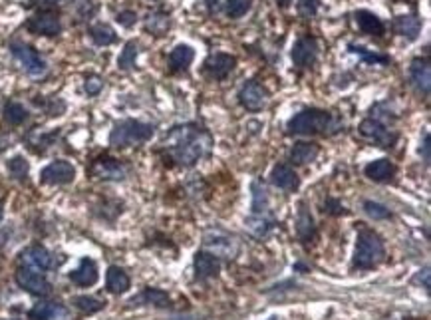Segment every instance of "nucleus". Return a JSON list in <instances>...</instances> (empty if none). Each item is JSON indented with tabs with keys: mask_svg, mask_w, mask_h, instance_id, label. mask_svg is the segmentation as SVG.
<instances>
[{
	"mask_svg": "<svg viewBox=\"0 0 431 320\" xmlns=\"http://www.w3.org/2000/svg\"><path fill=\"white\" fill-rule=\"evenodd\" d=\"M161 146L167 151L169 160L177 161L181 167H193L197 161L211 153L213 137L205 128L197 124H181L171 128Z\"/></svg>",
	"mask_w": 431,
	"mask_h": 320,
	"instance_id": "nucleus-1",
	"label": "nucleus"
},
{
	"mask_svg": "<svg viewBox=\"0 0 431 320\" xmlns=\"http://www.w3.org/2000/svg\"><path fill=\"white\" fill-rule=\"evenodd\" d=\"M421 280H423V289H425V291H430V269H428V267H425L423 271H419V273H417L416 283H421Z\"/></svg>",
	"mask_w": 431,
	"mask_h": 320,
	"instance_id": "nucleus-46",
	"label": "nucleus"
},
{
	"mask_svg": "<svg viewBox=\"0 0 431 320\" xmlns=\"http://www.w3.org/2000/svg\"><path fill=\"white\" fill-rule=\"evenodd\" d=\"M6 167H8V174L12 175L15 179H18V181H26V177H28L30 171V165L28 161H26V158L15 155L12 160H8Z\"/></svg>",
	"mask_w": 431,
	"mask_h": 320,
	"instance_id": "nucleus-38",
	"label": "nucleus"
},
{
	"mask_svg": "<svg viewBox=\"0 0 431 320\" xmlns=\"http://www.w3.org/2000/svg\"><path fill=\"white\" fill-rule=\"evenodd\" d=\"M421 26H423V22H421V18H419L416 12L398 16V18L394 20V30H396L400 36H403L405 40H410V42H414V40L419 38Z\"/></svg>",
	"mask_w": 431,
	"mask_h": 320,
	"instance_id": "nucleus-22",
	"label": "nucleus"
},
{
	"mask_svg": "<svg viewBox=\"0 0 431 320\" xmlns=\"http://www.w3.org/2000/svg\"><path fill=\"white\" fill-rule=\"evenodd\" d=\"M195 273H197V278L205 280V278H213L219 275L221 271V259L209 251H199L195 255Z\"/></svg>",
	"mask_w": 431,
	"mask_h": 320,
	"instance_id": "nucleus-17",
	"label": "nucleus"
},
{
	"mask_svg": "<svg viewBox=\"0 0 431 320\" xmlns=\"http://www.w3.org/2000/svg\"><path fill=\"white\" fill-rule=\"evenodd\" d=\"M238 103L249 110V112H261L268 103V92L263 84H258L256 80L245 82L237 94Z\"/></svg>",
	"mask_w": 431,
	"mask_h": 320,
	"instance_id": "nucleus-8",
	"label": "nucleus"
},
{
	"mask_svg": "<svg viewBox=\"0 0 431 320\" xmlns=\"http://www.w3.org/2000/svg\"><path fill=\"white\" fill-rule=\"evenodd\" d=\"M20 261L24 267L36 269V271H48V269L58 267V261L54 259V255L42 245H32V247L24 249L20 253Z\"/></svg>",
	"mask_w": 431,
	"mask_h": 320,
	"instance_id": "nucleus-13",
	"label": "nucleus"
},
{
	"mask_svg": "<svg viewBox=\"0 0 431 320\" xmlns=\"http://www.w3.org/2000/svg\"><path fill=\"white\" fill-rule=\"evenodd\" d=\"M74 8L76 12L80 18H84V20H88L94 16L96 12V4L91 2V0H74Z\"/></svg>",
	"mask_w": 431,
	"mask_h": 320,
	"instance_id": "nucleus-41",
	"label": "nucleus"
},
{
	"mask_svg": "<svg viewBox=\"0 0 431 320\" xmlns=\"http://www.w3.org/2000/svg\"><path fill=\"white\" fill-rule=\"evenodd\" d=\"M143 28L153 36H165L169 28H171V16L161 10H155V12H149L146 22H143Z\"/></svg>",
	"mask_w": 431,
	"mask_h": 320,
	"instance_id": "nucleus-28",
	"label": "nucleus"
},
{
	"mask_svg": "<svg viewBox=\"0 0 431 320\" xmlns=\"http://www.w3.org/2000/svg\"><path fill=\"white\" fill-rule=\"evenodd\" d=\"M76 177V167L66 160L52 161L40 171V181L44 185H66L72 183Z\"/></svg>",
	"mask_w": 431,
	"mask_h": 320,
	"instance_id": "nucleus-11",
	"label": "nucleus"
},
{
	"mask_svg": "<svg viewBox=\"0 0 431 320\" xmlns=\"http://www.w3.org/2000/svg\"><path fill=\"white\" fill-rule=\"evenodd\" d=\"M254 0H227L225 2V12L231 20H238L253 8Z\"/></svg>",
	"mask_w": 431,
	"mask_h": 320,
	"instance_id": "nucleus-37",
	"label": "nucleus"
},
{
	"mask_svg": "<svg viewBox=\"0 0 431 320\" xmlns=\"http://www.w3.org/2000/svg\"><path fill=\"white\" fill-rule=\"evenodd\" d=\"M360 133L370 140L372 144L380 147H392L396 142H398V133L392 131L387 128L386 124L373 119V117H366L362 124H360Z\"/></svg>",
	"mask_w": 431,
	"mask_h": 320,
	"instance_id": "nucleus-9",
	"label": "nucleus"
},
{
	"mask_svg": "<svg viewBox=\"0 0 431 320\" xmlns=\"http://www.w3.org/2000/svg\"><path fill=\"white\" fill-rule=\"evenodd\" d=\"M153 133H155V126L151 124L139 119H121L109 133V144L118 149H125V147L146 144L153 137Z\"/></svg>",
	"mask_w": 431,
	"mask_h": 320,
	"instance_id": "nucleus-4",
	"label": "nucleus"
},
{
	"mask_svg": "<svg viewBox=\"0 0 431 320\" xmlns=\"http://www.w3.org/2000/svg\"><path fill=\"white\" fill-rule=\"evenodd\" d=\"M72 305H74L78 310H82L84 314H94V312H100V310L104 308L105 301L96 298V296H86V294H82V296H74V298H72Z\"/></svg>",
	"mask_w": 431,
	"mask_h": 320,
	"instance_id": "nucleus-35",
	"label": "nucleus"
},
{
	"mask_svg": "<svg viewBox=\"0 0 431 320\" xmlns=\"http://www.w3.org/2000/svg\"><path fill=\"white\" fill-rule=\"evenodd\" d=\"M290 135H332L340 131V119L320 108H304L286 121Z\"/></svg>",
	"mask_w": 431,
	"mask_h": 320,
	"instance_id": "nucleus-2",
	"label": "nucleus"
},
{
	"mask_svg": "<svg viewBox=\"0 0 431 320\" xmlns=\"http://www.w3.org/2000/svg\"><path fill=\"white\" fill-rule=\"evenodd\" d=\"M2 213H4V205H2V201H0V219H2Z\"/></svg>",
	"mask_w": 431,
	"mask_h": 320,
	"instance_id": "nucleus-49",
	"label": "nucleus"
},
{
	"mask_svg": "<svg viewBox=\"0 0 431 320\" xmlns=\"http://www.w3.org/2000/svg\"><path fill=\"white\" fill-rule=\"evenodd\" d=\"M10 52L16 58V62L22 66V70L32 76V78H38V76H44L48 70V64L46 60L40 56V52L36 48H32L26 42H12L10 44Z\"/></svg>",
	"mask_w": 431,
	"mask_h": 320,
	"instance_id": "nucleus-5",
	"label": "nucleus"
},
{
	"mask_svg": "<svg viewBox=\"0 0 431 320\" xmlns=\"http://www.w3.org/2000/svg\"><path fill=\"white\" fill-rule=\"evenodd\" d=\"M98 278H100L98 264H96L94 259H89V257H84L80 261V264H78V269H74L70 273V280L74 285H78V287H94L98 283Z\"/></svg>",
	"mask_w": 431,
	"mask_h": 320,
	"instance_id": "nucleus-20",
	"label": "nucleus"
},
{
	"mask_svg": "<svg viewBox=\"0 0 431 320\" xmlns=\"http://www.w3.org/2000/svg\"><path fill=\"white\" fill-rule=\"evenodd\" d=\"M205 2V6H207V12L211 16L217 15L219 10H221V0H203Z\"/></svg>",
	"mask_w": 431,
	"mask_h": 320,
	"instance_id": "nucleus-47",
	"label": "nucleus"
},
{
	"mask_svg": "<svg viewBox=\"0 0 431 320\" xmlns=\"http://www.w3.org/2000/svg\"><path fill=\"white\" fill-rule=\"evenodd\" d=\"M318 54H320V44L314 36H300L294 46H292V64L297 66L298 70H306V68H313L318 60Z\"/></svg>",
	"mask_w": 431,
	"mask_h": 320,
	"instance_id": "nucleus-7",
	"label": "nucleus"
},
{
	"mask_svg": "<svg viewBox=\"0 0 431 320\" xmlns=\"http://www.w3.org/2000/svg\"><path fill=\"white\" fill-rule=\"evenodd\" d=\"M16 283L20 289H24L30 294H36V296H44L52 291V285L48 283V278L40 271L30 269V267H20L16 271Z\"/></svg>",
	"mask_w": 431,
	"mask_h": 320,
	"instance_id": "nucleus-10",
	"label": "nucleus"
},
{
	"mask_svg": "<svg viewBox=\"0 0 431 320\" xmlns=\"http://www.w3.org/2000/svg\"><path fill=\"white\" fill-rule=\"evenodd\" d=\"M320 153V146L314 144V142H298L290 149V161L294 165H306V163H313Z\"/></svg>",
	"mask_w": 431,
	"mask_h": 320,
	"instance_id": "nucleus-26",
	"label": "nucleus"
},
{
	"mask_svg": "<svg viewBox=\"0 0 431 320\" xmlns=\"http://www.w3.org/2000/svg\"><path fill=\"white\" fill-rule=\"evenodd\" d=\"M89 171H91V175L96 179H105V181H121L127 175V169H125L123 163H119L114 158H105V155L94 161Z\"/></svg>",
	"mask_w": 431,
	"mask_h": 320,
	"instance_id": "nucleus-15",
	"label": "nucleus"
},
{
	"mask_svg": "<svg viewBox=\"0 0 431 320\" xmlns=\"http://www.w3.org/2000/svg\"><path fill=\"white\" fill-rule=\"evenodd\" d=\"M354 18H356L360 32H364L368 36H376V38H382L386 34V24L382 22V18L370 10H356Z\"/></svg>",
	"mask_w": 431,
	"mask_h": 320,
	"instance_id": "nucleus-21",
	"label": "nucleus"
},
{
	"mask_svg": "<svg viewBox=\"0 0 431 320\" xmlns=\"http://www.w3.org/2000/svg\"><path fill=\"white\" fill-rule=\"evenodd\" d=\"M2 117L10 124V126H22L26 119L30 117L28 110L18 102H8L4 106V112H2Z\"/></svg>",
	"mask_w": 431,
	"mask_h": 320,
	"instance_id": "nucleus-34",
	"label": "nucleus"
},
{
	"mask_svg": "<svg viewBox=\"0 0 431 320\" xmlns=\"http://www.w3.org/2000/svg\"><path fill=\"white\" fill-rule=\"evenodd\" d=\"M270 181H272L274 187L288 191V193H292V191H297L298 187H300V177L297 175V171H294L290 165H284V163L272 167Z\"/></svg>",
	"mask_w": 431,
	"mask_h": 320,
	"instance_id": "nucleus-18",
	"label": "nucleus"
},
{
	"mask_svg": "<svg viewBox=\"0 0 431 320\" xmlns=\"http://www.w3.org/2000/svg\"><path fill=\"white\" fill-rule=\"evenodd\" d=\"M235 66H237V58L235 56L225 54V52H215V54H209L207 60H205L203 72L207 74L211 80L221 82V80L231 76V72L235 70Z\"/></svg>",
	"mask_w": 431,
	"mask_h": 320,
	"instance_id": "nucleus-12",
	"label": "nucleus"
},
{
	"mask_svg": "<svg viewBox=\"0 0 431 320\" xmlns=\"http://www.w3.org/2000/svg\"><path fill=\"white\" fill-rule=\"evenodd\" d=\"M26 30L38 36H58L62 32V20L56 8H40L26 20Z\"/></svg>",
	"mask_w": 431,
	"mask_h": 320,
	"instance_id": "nucleus-6",
	"label": "nucleus"
},
{
	"mask_svg": "<svg viewBox=\"0 0 431 320\" xmlns=\"http://www.w3.org/2000/svg\"><path fill=\"white\" fill-rule=\"evenodd\" d=\"M84 90H86L88 96H98L104 90V80L100 76H89L84 82Z\"/></svg>",
	"mask_w": 431,
	"mask_h": 320,
	"instance_id": "nucleus-43",
	"label": "nucleus"
},
{
	"mask_svg": "<svg viewBox=\"0 0 431 320\" xmlns=\"http://www.w3.org/2000/svg\"><path fill=\"white\" fill-rule=\"evenodd\" d=\"M274 225H276V221L270 217V215H253L251 213V217L245 219V227H247V231L254 237H267L272 229H274Z\"/></svg>",
	"mask_w": 431,
	"mask_h": 320,
	"instance_id": "nucleus-29",
	"label": "nucleus"
},
{
	"mask_svg": "<svg viewBox=\"0 0 431 320\" xmlns=\"http://www.w3.org/2000/svg\"><path fill=\"white\" fill-rule=\"evenodd\" d=\"M253 215H270V203L268 193L261 181H253Z\"/></svg>",
	"mask_w": 431,
	"mask_h": 320,
	"instance_id": "nucleus-32",
	"label": "nucleus"
},
{
	"mask_svg": "<svg viewBox=\"0 0 431 320\" xmlns=\"http://www.w3.org/2000/svg\"><path fill=\"white\" fill-rule=\"evenodd\" d=\"M137 54H139V50H137V42H135V40H132V42L125 44V46H123V50H121V54H119V58H118L119 70H132V68H135Z\"/></svg>",
	"mask_w": 431,
	"mask_h": 320,
	"instance_id": "nucleus-36",
	"label": "nucleus"
},
{
	"mask_svg": "<svg viewBox=\"0 0 431 320\" xmlns=\"http://www.w3.org/2000/svg\"><path fill=\"white\" fill-rule=\"evenodd\" d=\"M419 153H421V158L425 163H430L431 160V140H430V131L425 130L423 131V142L419 144Z\"/></svg>",
	"mask_w": 431,
	"mask_h": 320,
	"instance_id": "nucleus-45",
	"label": "nucleus"
},
{
	"mask_svg": "<svg viewBox=\"0 0 431 320\" xmlns=\"http://www.w3.org/2000/svg\"><path fill=\"white\" fill-rule=\"evenodd\" d=\"M132 287V278L130 275L119 269V267H109L107 269V275H105V289L112 294H123V292L130 291Z\"/></svg>",
	"mask_w": 431,
	"mask_h": 320,
	"instance_id": "nucleus-24",
	"label": "nucleus"
},
{
	"mask_svg": "<svg viewBox=\"0 0 431 320\" xmlns=\"http://www.w3.org/2000/svg\"><path fill=\"white\" fill-rule=\"evenodd\" d=\"M384 261H386V247L382 237L368 227H360L352 267L360 271H370L380 267Z\"/></svg>",
	"mask_w": 431,
	"mask_h": 320,
	"instance_id": "nucleus-3",
	"label": "nucleus"
},
{
	"mask_svg": "<svg viewBox=\"0 0 431 320\" xmlns=\"http://www.w3.org/2000/svg\"><path fill=\"white\" fill-rule=\"evenodd\" d=\"M276 4H279V8H288L292 4V0H276Z\"/></svg>",
	"mask_w": 431,
	"mask_h": 320,
	"instance_id": "nucleus-48",
	"label": "nucleus"
},
{
	"mask_svg": "<svg viewBox=\"0 0 431 320\" xmlns=\"http://www.w3.org/2000/svg\"><path fill=\"white\" fill-rule=\"evenodd\" d=\"M322 0H298V15L302 18H314Z\"/></svg>",
	"mask_w": 431,
	"mask_h": 320,
	"instance_id": "nucleus-40",
	"label": "nucleus"
},
{
	"mask_svg": "<svg viewBox=\"0 0 431 320\" xmlns=\"http://www.w3.org/2000/svg\"><path fill=\"white\" fill-rule=\"evenodd\" d=\"M348 50H350L352 54L360 56L362 62H366V64H382V66H386V64L392 62V58L386 56V54H380V52L368 50V48H364V46H360V44H348Z\"/></svg>",
	"mask_w": 431,
	"mask_h": 320,
	"instance_id": "nucleus-33",
	"label": "nucleus"
},
{
	"mask_svg": "<svg viewBox=\"0 0 431 320\" xmlns=\"http://www.w3.org/2000/svg\"><path fill=\"white\" fill-rule=\"evenodd\" d=\"M297 235L302 243H308V241H313L314 237H316V225H314L313 213L306 209V205L304 203L300 205V209H298Z\"/></svg>",
	"mask_w": 431,
	"mask_h": 320,
	"instance_id": "nucleus-27",
	"label": "nucleus"
},
{
	"mask_svg": "<svg viewBox=\"0 0 431 320\" xmlns=\"http://www.w3.org/2000/svg\"><path fill=\"white\" fill-rule=\"evenodd\" d=\"M205 249H207L209 253L217 255V257L233 259V257L237 255L238 245L233 237H229V235L219 233V231H217L215 235H207V237H205Z\"/></svg>",
	"mask_w": 431,
	"mask_h": 320,
	"instance_id": "nucleus-16",
	"label": "nucleus"
},
{
	"mask_svg": "<svg viewBox=\"0 0 431 320\" xmlns=\"http://www.w3.org/2000/svg\"><path fill=\"white\" fill-rule=\"evenodd\" d=\"M64 314V308L58 303H48L42 301L38 305H34L28 310V320H56Z\"/></svg>",
	"mask_w": 431,
	"mask_h": 320,
	"instance_id": "nucleus-30",
	"label": "nucleus"
},
{
	"mask_svg": "<svg viewBox=\"0 0 431 320\" xmlns=\"http://www.w3.org/2000/svg\"><path fill=\"white\" fill-rule=\"evenodd\" d=\"M195 60V50L189 46V44H177L169 56H167V62H169V70L173 74H183L189 70V66L193 64Z\"/></svg>",
	"mask_w": 431,
	"mask_h": 320,
	"instance_id": "nucleus-19",
	"label": "nucleus"
},
{
	"mask_svg": "<svg viewBox=\"0 0 431 320\" xmlns=\"http://www.w3.org/2000/svg\"><path fill=\"white\" fill-rule=\"evenodd\" d=\"M116 20H118L123 28H132L135 22H137V15H135L134 10H121V12H118V16H116Z\"/></svg>",
	"mask_w": 431,
	"mask_h": 320,
	"instance_id": "nucleus-44",
	"label": "nucleus"
},
{
	"mask_svg": "<svg viewBox=\"0 0 431 320\" xmlns=\"http://www.w3.org/2000/svg\"><path fill=\"white\" fill-rule=\"evenodd\" d=\"M0 153H2V144H0Z\"/></svg>",
	"mask_w": 431,
	"mask_h": 320,
	"instance_id": "nucleus-50",
	"label": "nucleus"
},
{
	"mask_svg": "<svg viewBox=\"0 0 431 320\" xmlns=\"http://www.w3.org/2000/svg\"><path fill=\"white\" fill-rule=\"evenodd\" d=\"M396 171H398L396 165H394L389 160H386V158L370 161V163L366 165V169H364L366 177L376 181V183H386V181H389V179L396 175Z\"/></svg>",
	"mask_w": 431,
	"mask_h": 320,
	"instance_id": "nucleus-23",
	"label": "nucleus"
},
{
	"mask_svg": "<svg viewBox=\"0 0 431 320\" xmlns=\"http://www.w3.org/2000/svg\"><path fill=\"white\" fill-rule=\"evenodd\" d=\"M410 82L416 87L417 94L430 96L431 92V66L428 58H414L410 66Z\"/></svg>",
	"mask_w": 431,
	"mask_h": 320,
	"instance_id": "nucleus-14",
	"label": "nucleus"
},
{
	"mask_svg": "<svg viewBox=\"0 0 431 320\" xmlns=\"http://www.w3.org/2000/svg\"><path fill=\"white\" fill-rule=\"evenodd\" d=\"M364 211L373 221H386V219L392 217V213H389L386 205L378 203V201H364Z\"/></svg>",
	"mask_w": 431,
	"mask_h": 320,
	"instance_id": "nucleus-39",
	"label": "nucleus"
},
{
	"mask_svg": "<svg viewBox=\"0 0 431 320\" xmlns=\"http://www.w3.org/2000/svg\"><path fill=\"white\" fill-rule=\"evenodd\" d=\"M88 34L89 38H91V42L96 44V46H112V44L118 42L116 30L112 28L109 24H105V22H98V24L89 26Z\"/></svg>",
	"mask_w": 431,
	"mask_h": 320,
	"instance_id": "nucleus-31",
	"label": "nucleus"
},
{
	"mask_svg": "<svg viewBox=\"0 0 431 320\" xmlns=\"http://www.w3.org/2000/svg\"><path fill=\"white\" fill-rule=\"evenodd\" d=\"M130 305H151V306H159V308H167L171 305V298L169 294L161 289H153V287H148L143 291L139 292L137 296H134L130 301Z\"/></svg>",
	"mask_w": 431,
	"mask_h": 320,
	"instance_id": "nucleus-25",
	"label": "nucleus"
},
{
	"mask_svg": "<svg viewBox=\"0 0 431 320\" xmlns=\"http://www.w3.org/2000/svg\"><path fill=\"white\" fill-rule=\"evenodd\" d=\"M322 211H324L326 215H332V217H340V215H346V213H348V209H346L338 199H332V197L324 201V209H322Z\"/></svg>",
	"mask_w": 431,
	"mask_h": 320,
	"instance_id": "nucleus-42",
	"label": "nucleus"
}]
</instances>
